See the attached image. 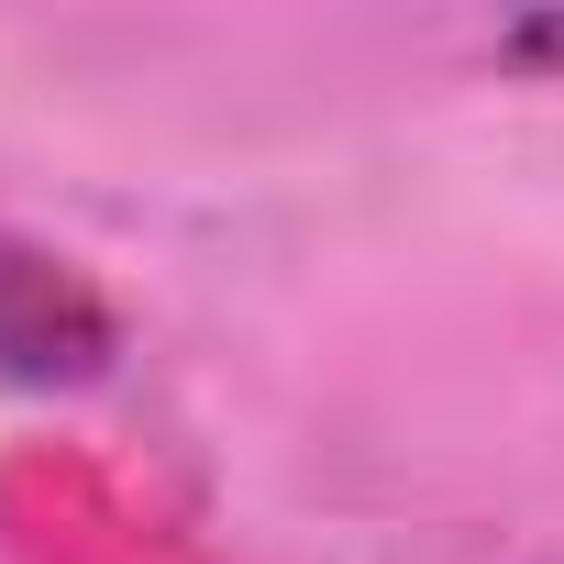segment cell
Returning <instances> with one entry per match:
<instances>
[{"mask_svg":"<svg viewBox=\"0 0 564 564\" xmlns=\"http://www.w3.org/2000/svg\"><path fill=\"white\" fill-rule=\"evenodd\" d=\"M498 56H509V67H564V12H531V23H509V34H498Z\"/></svg>","mask_w":564,"mask_h":564,"instance_id":"2","label":"cell"},{"mask_svg":"<svg viewBox=\"0 0 564 564\" xmlns=\"http://www.w3.org/2000/svg\"><path fill=\"white\" fill-rule=\"evenodd\" d=\"M111 366H122V311L89 289L67 254H45L34 232L0 221V388L78 399Z\"/></svg>","mask_w":564,"mask_h":564,"instance_id":"1","label":"cell"}]
</instances>
